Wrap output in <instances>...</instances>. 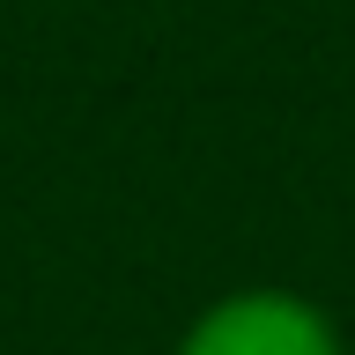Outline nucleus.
Here are the masks:
<instances>
[{"instance_id": "f257e3e1", "label": "nucleus", "mask_w": 355, "mask_h": 355, "mask_svg": "<svg viewBox=\"0 0 355 355\" xmlns=\"http://www.w3.org/2000/svg\"><path fill=\"white\" fill-rule=\"evenodd\" d=\"M178 355H340V333L311 296L288 288H237L215 311H200Z\"/></svg>"}]
</instances>
